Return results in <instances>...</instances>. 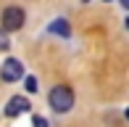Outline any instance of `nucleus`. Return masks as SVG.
I'll list each match as a JSON object with an SVG mask.
<instances>
[{
  "instance_id": "obj_2",
  "label": "nucleus",
  "mask_w": 129,
  "mask_h": 127,
  "mask_svg": "<svg viewBox=\"0 0 129 127\" xmlns=\"http://www.w3.org/2000/svg\"><path fill=\"white\" fill-rule=\"evenodd\" d=\"M24 19H26L24 11L16 8V5H11V8L3 11V19H0V24H3L5 32H16V29H21V27H24Z\"/></svg>"
},
{
  "instance_id": "obj_5",
  "label": "nucleus",
  "mask_w": 129,
  "mask_h": 127,
  "mask_svg": "<svg viewBox=\"0 0 129 127\" xmlns=\"http://www.w3.org/2000/svg\"><path fill=\"white\" fill-rule=\"evenodd\" d=\"M50 32H53V34H61V37H69V34H71V27H69V21L55 19V21L50 24Z\"/></svg>"
},
{
  "instance_id": "obj_4",
  "label": "nucleus",
  "mask_w": 129,
  "mask_h": 127,
  "mask_svg": "<svg viewBox=\"0 0 129 127\" xmlns=\"http://www.w3.org/2000/svg\"><path fill=\"white\" fill-rule=\"evenodd\" d=\"M29 101L26 98H21V95H13L8 101V106H5V117H19V114H24V111H29Z\"/></svg>"
},
{
  "instance_id": "obj_6",
  "label": "nucleus",
  "mask_w": 129,
  "mask_h": 127,
  "mask_svg": "<svg viewBox=\"0 0 129 127\" xmlns=\"http://www.w3.org/2000/svg\"><path fill=\"white\" fill-rule=\"evenodd\" d=\"M11 48V40H8V32L0 29V50H8Z\"/></svg>"
},
{
  "instance_id": "obj_3",
  "label": "nucleus",
  "mask_w": 129,
  "mask_h": 127,
  "mask_svg": "<svg viewBox=\"0 0 129 127\" xmlns=\"http://www.w3.org/2000/svg\"><path fill=\"white\" fill-rule=\"evenodd\" d=\"M21 77H24V64L19 58H5L0 64V79L3 82H16Z\"/></svg>"
},
{
  "instance_id": "obj_8",
  "label": "nucleus",
  "mask_w": 129,
  "mask_h": 127,
  "mask_svg": "<svg viewBox=\"0 0 129 127\" xmlns=\"http://www.w3.org/2000/svg\"><path fill=\"white\" fill-rule=\"evenodd\" d=\"M32 127H48V119H42V117H34V119H32Z\"/></svg>"
},
{
  "instance_id": "obj_7",
  "label": "nucleus",
  "mask_w": 129,
  "mask_h": 127,
  "mask_svg": "<svg viewBox=\"0 0 129 127\" xmlns=\"http://www.w3.org/2000/svg\"><path fill=\"white\" fill-rule=\"evenodd\" d=\"M24 88H26V93H34V90H37V79H34V77H26L24 79Z\"/></svg>"
},
{
  "instance_id": "obj_10",
  "label": "nucleus",
  "mask_w": 129,
  "mask_h": 127,
  "mask_svg": "<svg viewBox=\"0 0 129 127\" xmlns=\"http://www.w3.org/2000/svg\"><path fill=\"white\" fill-rule=\"evenodd\" d=\"M126 119H129V109H126Z\"/></svg>"
},
{
  "instance_id": "obj_1",
  "label": "nucleus",
  "mask_w": 129,
  "mask_h": 127,
  "mask_svg": "<svg viewBox=\"0 0 129 127\" xmlns=\"http://www.w3.org/2000/svg\"><path fill=\"white\" fill-rule=\"evenodd\" d=\"M48 101H50V106H53V111H58V114H63V111H69V109L74 106V90L69 88V85H55V88L50 90V95H48Z\"/></svg>"
},
{
  "instance_id": "obj_11",
  "label": "nucleus",
  "mask_w": 129,
  "mask_h": 127,
  "mask_svg": "<svg viewBox=\"0 0 129 127\" xmlns=\"http://www.w3.org/2000/svg\"><path fill=\"white\" fill-rule=\"evenodd\" d=\"M126 27H129V19H126Z\"/></svg>"
},
{
  "instance_id": "obj_9",
  "label": "nucleus",
  "mask_w": 129,
  "mask_h": 127,
  "mask_svg": "<svg viewBox=\"0 0 129 127\" xmlns=\"http://www.w3.org/2000/svg\"><path fill=\"white\" fill-rule=\"evenodd\" d=\"M119 3H121V5H124V8H126V11H129V0H119Z\"/></svg>"
}]
</instances>
